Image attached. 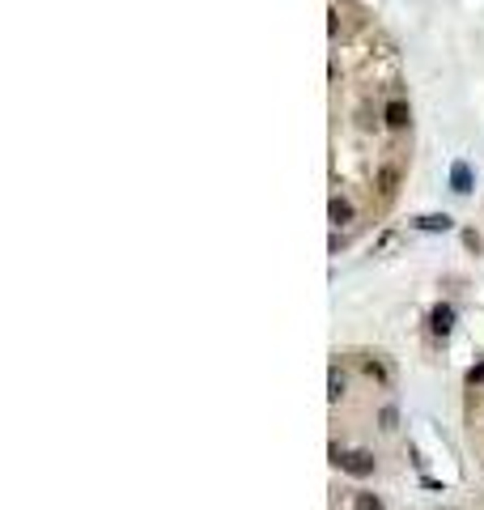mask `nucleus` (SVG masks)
Segmentation results:
<instances>
[{
    "label": "nucleus",
    "instance_id": "obj_6",
    "mask_svg": "<svg viewBox=\"0 0 484 510\" xmlns=\"http://www.w3.org/2000/svg\"><path fill=\"white\" fill-rule=\"evenodd\" d=\"M353 510H382V502H378L374 493H357V498H353Z\"/></svg>",
    "mask_w": 484,
    "mask_h": 510
},
{
    "label": "nucleus",
    "instance_id": "obj_3",
    "mask_svg": "<svg viewBox=\"0 0 484 510\" xmlns=\"http://www.w3.org/2000/svg\"><path fill=\"white\" fill-rule=\"evenodd\" d=\"M429 328H433V336H446V332L454 328V310H450V306H438V310L429 315Z\"/></svg>",
    "mask_w": 484,
    "mask_h": 510
},
{
    "label": "nucleus",
    "instance_id": "obj_9",
    "mask_svg": "<svg viewBox=\"0 0 484 510\" xmlns=\"http://www.w3.org/2000/svg\"><path fill=\"white\" fill-rule=\"evenodd\" d=\"M395 179H399L395 170H382V191H391V187H395Z\"/></svg>",
    "mask_w": 484,
    "mask_h": 510
},
{
    "label": "nucleus",
    "instance_id": "obj_1",
    "mask_svg": "<svg viewBox=\"0 0 484 510\" xmlns=\"http://www.w3.org/2000/svg\"><path fill=\"white\" fill-rule=\"evenodd\" d=\"M336 464H340L344 472H353V476H370V472H374V455H370V451H353V455H344V459L336 455Z\"/></svg>",
    "mask_w": 484,
    "mask_h": 510
},
{
    "label": "nucleus",
    "instance_id": "obj_2",
    "mask_svg": "<svg viewBox=\"0 0 484 510\" xmlns=\"http://www.w3.org/2000/svg\"><path fill=\"white\" fill-rule=\"evenodd\" d=\"M382 119H387V128H408V119H412V111H408V103L403 98H391L387 103V111H382Z\"/></svg>",
    "mask_w": 484,
    "mask_h": 510
},
{
    "label": "nucleus",
    "instance_id": "obj_7",
    "mask_svg": "<svg viewBox=\"0 0 484 510\" xmlns=\"http://www.w3.org/2000/svg\"><path fill=\"white\" fill-rule=\"evenodd\" d=\"M450 179H454V191H467V183H472V175H467V166H463V162L454 166V175H450Z\"/></svg>",
    "mask_w": 484,
    "mask_h": 510
},
{
    "label": "nucleus",
    "instance_id": "obj_5",
    "mask_svg": "<svg viewBox=\"0 0 484 510\" xmlns=\"http://www.w3.org/2000/svg\"><path fill=\"white\" fill-rule=\"evenodd\" d=\"M417 226H421V230H450V217H446V213H429V217H421Z\"/></svg>",
    "mask_w": 484,
    "mask_h": 510
},
{
    "label": "nucleus",
    "instance_id": "obj_8",
    "mask_svg": "<svg viewBox=\"0 0 484 510\" xmlns=\"http://www.w3.org/2000/svg\"><path fill=\"white\" fill-rule=\"evenodd\" d=\"M327 396H331V400H340V396H344V379H340L336 370H331V392H327Z\"/></svg>",
    "mask_w": 484,
    "mask_h": 510
},
{
    "label": "nucleus",
    "instance_id": "obj_10",
    "mask_svg": "<svg viewBox=\"0 0 484 510\" xmlns=\"http://www.w3.org/2000/svg\"><path fill=\"white\" fill-rule=\"evenodd\" d=\"M467 383L476 387V383H484V361H480V366H472V374H467Z\"/></svg>",
    "mask_w": 484,
    "mask_h": 510
},
{
    "label": "nucleus",
    "instance_id": "obj_4",
    "mask_svg": "<svg viewBox=\"0 0 484 510\" xmlns=\"http://www.w3.org/2000/svg\"><path fill=\"white\" fill-rule=\"evenodd\" d=\"M348 222H353V204L344 196H336L331 200V226H348Z\"/></svg>",
    "mask_w": 484,
    "mask_h": 510
}]
</instances>
